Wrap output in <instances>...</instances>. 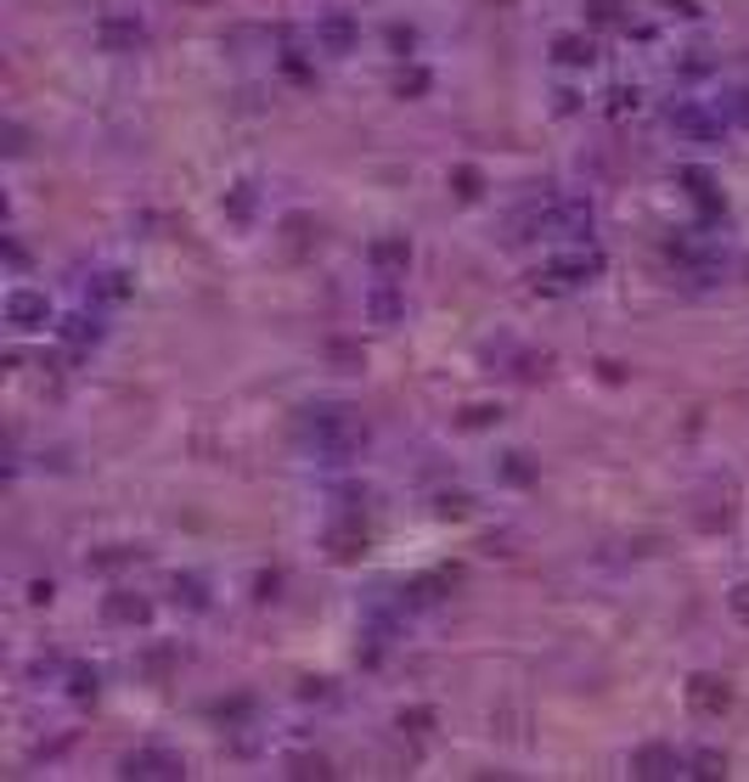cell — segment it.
Wrapping results in <instances>:
<instances>
[{"label": "cell", "instance_id": "cell-1", "mask_svg": "<svg viewBox=\"0 0 749 782\" xmlns=\"http://www.w3.org/2000/svg\"><path fill=\"white\" fill-rule=\"evenodd\" d=\"M598 225L592 203L587 198H541V203H525L513 214V242H547V248H569V242H587Z\"/></svg>", "mask_w": 749, "mask_h": 782}, {"label": "cell", "instance_id": "cell-2", "mask_svg": "<svg viewBox=\"0 0 749 782\" xmlns=\"http://www.w3.org/2000/svg\"><path fill=\"white\" fill-rule=\"evenodd\" d=\"M293 440L310 462H350L367 433L356 428V417L344 405H304L293 422Z\"/></svg>", "mask_w": 749, "mask_h": 782}, {"label": "cell", "instance_id": "cell-3", "mask_svg": "<svg viewBox=\"0 0 749 782\" xmlns=\"http://www.w3.org/2000/svg\"><path fill=\"white\" fill-rule=\"evenodd\" d=\"M603 277V253L587 248V242H569V248H552L541 265H536V288L547 293H575V288H592Z\"/></svg>", "mask_w": 749, "mask_h": 782}, {"label": "cell", "instance_id": "cell-4", "mask_svg": "<svg viewBox=\"0 0 749 782\" xmlns=\"http://www.w3.org/2000/svg\"><path fill=\"white\" fill-rule=\"evenodd\" d=\"M665 130H671L677 141H693V147H721L732 136L721 102H705V97H677L671 108H665Z\"/></svg>", "mask_w": 749, "mask_h": 782}, {"label": "cell", "instance_id": "cell-5", "mask_svg": "<svg viewBox=\"0 0 749 782\" xmlns=\"http://www.w3.org/2000/svg\"><path fill=\"white\" fill-rule=\"evenodd\" d=\"M310 46H316L321 57H350V51L361 46V23H356L344 7H327V12L316 18V29H310Z\"/></svg>", "mask_w": 749, "mask_h": 782}, {"label": "cell", "instance_id": "cell-6", "mask_svg": "<svg viewBox=\"0 0 749 782\" xmlns=\"http://www.w3.org/2000/svg\"><path fill=\"white\" fill-rule=\"evenodd\" d=\"M51 321V299L40 288H12L7 293V327L12 332H40Z\"/></svg>", "mask_w": 749, "mask_h": 782}, {"label": "cell", "instance_id": "cell-7", "mask_svg": "<svg viewBox=\"0 0 749 782\" xmlns=\"http://www.w3.org/2000/svg\"><path fill=\"white\" fill-rule=\"evenodd\" d=\"M367 265H372L378 282H400V277L411 271V242H406V237H372Z\"/></svg>", "mask_w": 749, "mask_h": 782}, {"label": "cell", "instance_id": "cell-8", "mask_svg": "<svg viewBox=\"0 0 749 782\" xmlns=\"http://www.w3.org/2000/svg\"><path fill=\"white\" fill-rule=\"evenodd\" d=\"M119 776H187V760L181 754H170V749H130L124 760H119Z\"/></svg>", "mask_w": 749, "mask_h": 782}, {"label": "cell", "instance_id": "cell-9", "mask_svg": "<svg viewBox=\"0 0 749 782\" xmlns=\"http://www.w3.org/2000/svg\"><path fill=\"white\" fill-rule=\"evenodd\" d=\"M102 332H108V321H102L97 304H91V310H73V315L57 321V338L73 343V350H86V343H102Z\"/></svg>", "mask_w": 749, "mask_h": 782}, {"label": "cell", "instance_id": "cell-10", "mask_svg": "<svg viewBox=\"0 0 749 782\" xmlns=\"http://www.w3.org/2000/svg\"><path fill=\"white\" fill-rule=\"evenodd\" d=\"M102 620H108V625H147V620H152V602L136 596V591H108Z\"/></svg>", "mask_w": 749, "mask_h": 782}, {"label": "cell", "instance_id": "cell-11", "mask_svg": "<svg viewBox=\"0 0 749 782\" xmlns=\"http://www.w3.org/2000/svg\"><path fill=\"white\" fill-rule=\"evenodd\" d=\"M682 765H688V760H682L677 749H659V743L631 754V776H682Z\"/></svg>", "mask_w": 749, "mask_h": 782}, {"label": "cell", "instance_id": "cell-12", "mask_svg": "<svg viewBox=\"0 0 749 782\" xmlns=\"http://www.w3.org/2000/svg\"><path fill=\"white\" fill-rule=\"evenodd\" d=\"M102 46L108 51H136V46H147V23L141 18H102Z\"/></svg>", "mask_w": 749, "mask_h": 782}, {"label": "cell", "instance_id": "cell-13", "mask_svg": "<svg viewBox=\"0 0 749 782\" xmlns=\"http://www.w3.org/2000/svg\"><path fill=\"white\" fill-rule=\"evenodd\" d=\"M552 62H558V68H592V62H598L592 34H558V40H552Z\"/></svg>", "mask_w": 749, "mask_h": 782}, {"label": "cell", "instance_id": "cell-14", "mask_svg": "<svg viewBox=\"0 0 749 782\" xmlns=\"http://www.w3.org/2000/svg\"><path fill=\"white\" fill-rule=\"evenodd\" d=\"M688 704H693L699 715H721V710H727V681L693 675V681H688Z\"/></svg>", "mask_w": 749, "mask_h": 782}, {"label": "cell", "instance_id": "cell-15", "mask_svg": "<svg viewBox=\"0 0 749 782\" xmlns=\"http://www.w3.org/2000/svg\"><path fill=\"white\" fill-rule=\"evenodd\" d=\"M367 315H372L378 327H395V321L406 315V299L395 293V282H378V288L367 293Z\"/></svg>", "mask_w": 749, "mask_h": 782}, {"label": "cell", "instance_id": "cell-16", "mask_svg": "<svg viewBox=\"0 0 749 782\" xmlns=\"http://www.w3.org/2000/svg\"><path fill=\"white\" fill-rule=\"evenodd\" d=\"M86 293H91V299H102V304H119V299L130 293V277H124V271H91Z\"/></svg>", "mask_w": 749, "mask_h": 782}, {"label": "cell", "instance_id": "cell-17", "mask_svg": "<svg viewBox=\"0 0 749 782\" xmlns=\"http://www.w3.org/2000/svg\"><path fill=\"white\" fill-rule=\"evenodd\" d=\"M682 181H688V198H693L699 209H710V214L721 209V198H716V181L705 176V169H682Z\"/></svg>", "mask_w": 749, "mask_h": 782}, {"label": "cell", "instance_id": "cell-18", "mask_svg": "<svg viewBox=\"0 0 749 782\" xmlns=\"http://www.w3.org/2000/svg\"><path fill=\"white\" fill-rule=\"evenodd\" d=\"M721 113H727V124L738 130V124H749V84H738V91H727L721 97Z\"/></svg>", "mask_w": 749, "mask_h": 782}, {"label": "cell", "instance_id": "cell-19", "mask_svg": "<svg viewBox=\"0 0 749 782\" xmlns=\"http://www.w3.org/2000/svg\"><path fill=\"white\" fill-rule=\"evenodd\" d=\"M176 602H187V608H209L203 580H198V574H181V580H176Z\"/></svg>", "mask_w": 749, "mask_h": 782}, {"label": "cell", "instance_id": "cell-20", "mask_svg": "<svg viewBox=\"0 0 749 782\" xmlns=\"http://www.w3.org/2000/svg\"><path fill=\"white\" fill-rule=\"evenodd\" d=\"M68 681H73V699H97V670L73 664V670H68Z\"/></svg>", "mask_w": 749, "mask_h": 782}, {"label": "cell", "instance_id": "cell-21", "mask_svg": "<svg viewBox=\"0 0 749 782\" xmlns=\"http://www.w3.org/2000/svg\"><path fill=\"white\" fill-rule=\"evenodd\" d=\"M688 765H693L688 776H721V771H727V760H721V754H693Z\"/></svg>", "mask_w": 749, "mask_h": 782}, {"label": "cell", "instance_id": "cell-22", "mask_svg": "<svg viewBox=\"0 0 749 782\" xmlns=\"http://www.w3.org/2000/svg\"><path fill=\"white\" fill-rule=\"evenodd\" d=\"M226 209H231L237 220H248V214H254V192H248V187H237V192L226 198Z\"/></svg>", "mask_w": 749, "mask_h": 782}, {"label": "cell", "instance_id": "cell-23", "mask_svg": "<svg viewBox=\"0 0 749 782\" xmlns=\"http://www.w3.org/2000/svg\"><path fill=\"white\" fill-rule=\"evenodd\" d=\"M389 46H395V57H411V46H418V34H411V29H389Z\"/></svg>", "mask_w": 749, "mask_h": 782}, {"label": "cell", "instance_id": "cell-24", "mask_svg": "<svg viewBox=\"0 0 749 782\" xmlns=\"http://www.w3.org/2000/svg\"><path fill=\"white\" fill-rule=\"evenodd\" d=\"M727 602H732V614H738V620L749 625V580H743V585H738V591H732Z\"/></svg>", "mask_w": 749, "mask_h": 782}, {"label": "cell", "instance_id": "cell-25", "mask_svg": "<svg viewBox=\"0 0 749 782\" xmlns=\"http://www.w3.org/2000/svg\"><path fill=\"white\" fill-rule=\"evenodd\" d=\"M457 192L462 198H479V176H473V169H457Z\"/></svg>", "mask_w": 749, "mask_h": 782}]
</instances>
